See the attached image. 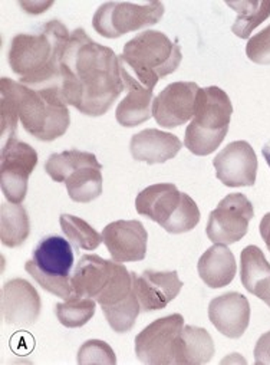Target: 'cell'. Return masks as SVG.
Segmentation results:
<instances>
[{
    "label": "cell",
    "mask_w": 270,
    "mask_h": 365,
    "mask_svg": "<svg viewBox=\"0 0 270 365\" xmlns=\"http://www.w3.org/2000/svg\"><path fill=\"white\" fill-rule=\"evenodd\" d=\"M253 216L254 210L250 200L242 193H232L210 213L206 227L207 237L213 243H236L246 236Z\"/></svg>",
    "instance_id": "13"
},
{
    "label": "cell",
    "mask_w": 270,
    "mask_h": 365,
    "mask_svg": "<svg viewBox=\"0 0 270 365\" xmlns=\"http://www.w3.org/2000/svg\"><path fill=\"white\" fill-rule=\"evenodd\" d=\"M209 318L216 329L227 338H240L250 324V305L239 292H227L209 305Z\"/></svg>",
    "instance_id": "19"
},
{
    "label": "cell",
    "mask_w": 270,
    "mask_h": 365,
    "mask_svg": "<svg viewBox=\"0 0 270 365\" xmlns=\"http://www.w3.org/2000/svg\"><path fill=\"white\" fill-rule=\"evenodd\" d=\"M254 362L270 364V331L259 338L254 346Z\"/></svg>",
    "instance_id": "33"
},
{
    "label": "cell",
    "mask_w": 270,
    "mask_h": 365,
    "mask_svg": "<svg viewBox=\"0 0 270 365\" xmlns=\"http://www.w3.org/2000/svg\"><path fill=\"white\" fill-rule=\"evenodd\" d=\"M29 216L24 206L11 202L0 205V239L5 246H22L29 237Z\"/></svg>",
    "instance_id": "25"
},
{
    "label": "cell",
    "mask_w": 270,
    "mask_h": 365,
    "mask_svg": "<svg viewBox=\"0 0 270 365\" xmlns=\"http://www.w3.org/2000/svg\"><path fill=\"white\" fill-rule=\"evenodd\" d=\"M164 15L161 2L134 5L128 2H108L98 8L93 26L104 38L115 39L125 34L155 25Z\"/></svg>",
    "instance_id": "10"
},
{
    "label": "cell",
    "mask_w": 270,
    "mask_h": 365,
    "mask_svg": "<svg viewBox=\"0 0 270 365\" xmlns=\"http://www.w3.org/2000/svg\"><path fill=\"white\" fill-rule=\"evenodd\" d=\"M95 299L73 294L65 302L56 305V317L66 328L83 327L95 314Z\"/></svg>",
    "instance_id": "28"
},
{
    "label": "cell",
    "mask_w": 270,
    "mask_h": 365,
    "mask_svg": "<svg viewBox=\"0 0 270 365\" xmlns=\"http://www.w3.org/2000/svg\"><path fill=\"white\" fill-rule=\"evenodd\" d=\"M240 279L251 295L264 302L270 301V263L254 245L244 247L242 252Z\"/></svg>",
    "instance_id": "23"
},
{
    "label": "cell",
    "mask_w": 270,
    "mask_h": 365,
    "mask_svg": "<svg viewBox=\"0 0 270 365\" xmlns=\"http://www.w3.org/2000/svg\"><path fill=\"white\" fill-rule=\"evenodd\" d=\"M59 88L68 106L83 115L101 117L125 91L120 59L83 29H75L62 56Z\"/></svg>",
    "instance_id": "1"
},
{
    "label": "cell",
    "mask_w": 270,
    "mask_h": 365,
    "mask_svg": "<svg viewBox=\"0 0 270 365\" xmlns=\"http://www.w3.org/2000/svg\"><path fill=\"white\" fill-rule=\"evenodd\" d=\"M45 170L56 182H65L69 197L76 203H89L103 195V165L91 153L68 150L52 154Z\"/></svg>",
    "instance_id": "8"
},
{
    "label": "cell",
    "mask_w": 270,
    "mask_h": 365,
    "mask_svg": "<svg viewBox=\"0 0 270 365\" xmlns=\"http://www.w3.org/2000/svg\"><path fill=\"white\" fill-rule=\"evenodd\" d=\"M103 312H104L110 327L115 332L125 334L133 329L135 319H137L138 314L141 312V305H140V301L134 291V294L128 299H125L124 302H121L115 307L103 308Z\"/></svg>",
    "instance_id": "29"
},
{
    "label": "cell",
    "mask_w": 270,
    "mask_h": 365,
    "mask_svg": "<svg viewBox=\"0 0 270 365\" xmlns=\"http://www.w3.org/2000/svg\"><path fill=\"white\" fill-rule=\"evenodd\" d=\"M233 106L219 86L200 88L194 115L186 130L185 145L196 155H209L220 147L227 135Z\"/></svg>",
    "instance_id": "6"
},
{
    "label": "cell",
    "mask_w": 270,
    "mask_h": 365,
    "mask_svg": "<svg viewBox=\"0 0 270 365\" xmlns=\"http://www.w3.org/2000/svg\"><path fill=\"white\" fill-rule=\"evenodd\" d=\"M237 18L232 26V31L240 39H247L250 34L263 24L270 16V0H263V2H253V0H246V2H229Z\"/></svg>",
    "instance_id": "26"
},
{
    "label": "cell",
    "mask_w": 270,
    "mask_h": 365,
    "mask_svg": "<svg viewBox=\"0 0 270 365\" xmlns=\"http://www.w3.org/2000/svg\"><path fill=\"white\" fill-rule=\"evenodd\" d=\"M214 342L204 328L183 327L175 344L174 364L199 365L209 362L214 355Z\"/></svg>",
    "instance_id": "24"
},
{
    "label": "cell",
    "mask_w": 270,
    "mask_h": 365,
    "mask_svg": "<svg viewBox=\"0 0 270 365\" xmlns=\"http://www.w3.org/2000/svg\"><path fill=\"white\" fill-rule=\"evenodd\" d=\"M260 236L263 239V242L266 243L269 252H270V213L264 215L261 222H260Z\"/></svg>",
    "instance_id": "35"
},
{
    "label": "cell",
    "mask_w": 270,
    "mask_h": 365,
    "mask_svg": "<svg viewBox=\"0 0 270 365\" xmlns=\"http://www.w3.org/2000/svg\"><path fill=\"white\" fill-rule=\"evenodd\" d=\"M135 209L138 215L158 223L172 235L190 232L200 222L196 202L171 182H160L144 189L135 199Z\"/></svg>",
    "instance_id": "7"
},
{
    "label": "cell",
    "mask_w": 270,
    "mask_h": 365,
    "mask_svg": "<svg viewBox=\"0 0 270 365\" xmlns=\"http://www.w3.org/2000/svg\"><path fill=\"white\" fill-rule=\"evenodd\" d=\"M199 275L202 281L213 289L224 288L236 277V259L227 245L216 243L209 247L199 260Z\"/></svg>",
    "instance_id": "22"
},
{
    "label": "cell",
    "mask_w": 270,
    "mask_h": 365,
    "mask_svg": "<svg viewBox=\"0 0 270 365\" xmlns=\"http://www.w3.org/2000/svg\"><path fill=\"white\" fill-rule=\"evenodd\" d=\"M53 2H31V4H26V2H21V6L25 9V12L28 14H32V15H39V14H43L45 11H48L49 6H52Z\"/></svg>",
    "instance_id": "34"
},
{
    "label": "cell",
    "mask_w": 270,
    "mask_h": 365,
    "mask_svg": "<svg viewBox=\"0 0 270 365\" xmlns=\"http://www.w3.org/2000/svg\"><path fill=\"white\" fill-rule=\"evenodd\" d=\"M59 222L62 232L76 250H95L104 242L103 235H100L91 225L81 217L72 215H61Z\"/></svg>",
    "instance_id": "27"
},
{
    "label": "cell",
    "mask_w": 270,
    "mask_h": 365,
    "mask_svg": "<svg viewBox=\"0 0 270 365\" xmlns=\"http://www.w3.org/2000/svg\"><path fill=\"white\" fill-rule=\"evenodd\" d=\"M131 275L135 295L140 301L141 311L144 312L164 309L172 299L177 298L183 288V282L180 281L175 270H145L141 275L133 272Z\"/></svg>",
    "instance_id": "16"
},
{
    "label": "cell",
    "mask_w": 270,
    "mask_h": 365,
    "mask_svg": "<svg viewBox=\"0 0 270 365\" xmlns=\"http://www.w3.org/2000/svg\"><path fill=\"white\" fill-rule=\"evenodd\" d=\"M185 327V318L172 314L151 322L135 336V354L148 365L174 364L175 344Z\"/></svg>",
    "instance_id": "12"
},
{
    "label": "cell",
    "mask_w": 270,
    "mask_h": 365,
    "mask_svg": "<svg viewBox=\"0 0 270 365\" xmlns=\"http://www.w3.org/2000/svg\"><path fill=\"white\" fill-rule=\"evenodd\" d=\"M246 55L254 63L270 65V25L249 39Z\"/></svg>",
    "instance_id": "32"
},
{
    "label": "cell",
    "mask_w": 270,
    "mask_h": 365,
    "mask_svg": "<svg viewBox=\"0 0 270 365\" xmlns=\"http://www.w3.org/2000/svg\"><path fill=\"white\" fill-rule=\"evenodd\" d=\"M78 364L89 365V364H105L115 365L117 356L114 349L104 341L89 339L78 351Z\"/></svg>",
    "instance_id": "31"
},
{
    "label": "cell",
    "mask_w": 270,
    "mask_h": 365,
    "mask_svg": "<svg viewBox=\"0 0 270 365\" xmlns=\"http://www.w3.org/2000/svg\"><path fill=\"white\" fill-rule=\"evenodd\" d=\"M72 267V245L58 235L43 237L35 247L32 259L25 263L26 272L45 291L62 299L73 295Z\"/></svg>",
    "instance_id": "9"
},
{
    "label": "cell",
    "mask_w": 270,
    "mask_h": 365,
    "mask_svg": "<svg viewBox=\"0 0 270 365\" xmlns=\"http://www.w3.org/2000/svg\"><path fill=\"white\" fill-rule=\"evenodd\" d=\"M38 164V153L29 144L8 137L0 157V186L8 202L21 205L28 193V181Z\"/></svg>",
    "instance_id": "11"
},
{
    "label": "cell",
    "mask_w": 270,
    "mask_h": 365,
    "mask_svg": "<svg viewBox=\"0 0 270 365\" xmlns=\"http://www.w3.org/2000/svg\"><path fill=\"white\" fill-rule=\"evenodd\" d=\"M183 144L174 134L148 128L133 135L130 151L134 160L147 164H161L174 158Z\"/></svg>",
    "instance_id": "21"
},
{
    "label": "cell",
    "mask_w": 270,
    "mask_h": 365,
    "mask_svg": "<svg viewBox=\"0 0 270 365\" xmlns=\"http://www.w3.org/2000/svg\"><path fill=\"white\" fill-rule=\"evenodd\" d=\"M104 243L113 260L140 262L147 255L148 233L138 220H118L103 230Z\"/></svg>",
    "instance_id": "18"
},
{
    "label": "cell",
    "mask_w": 270,
    "mask_h": 365,
    "mask_svg": "<svg viewBox=\"0 0 270 365\" xmlns=\"http://www.w3.org/2000/svg\"><path fill=\"white\" fill-rule=\"evenodd\" d=\"M196 82H172L154 98L152 117L164 128H175L189 123L194 115L199 93Z\"/></svg>",
    "instance_id": "14"
},
{
    "label": "cell",
    "mask_w": 270,
    "mask_h": 365,
    "mask_svg": "<svg viewBox=\"0 0 270 365\" xmlns=\"http://www.w3.org/2000/svg\"><path fill=\"white\" fill-rule=\"evenodd\" d=\"M261 154L267 163V165L270 167V140L263 145V150H261Z\"/></svg>",
    "instance_id": "36"
},
{
    "label": "cell",
    "mask_w": 270,
    "mask_h": 365,
    "mask_svg": "<svg viewBox=\"0 0 270 365\" xmlns=\"http://www.w3.org/2000/svg\"><path fill=\"white\" fill-rule=\"evenodd\" d=\"M14 79L2 78L0 79V115H2V137L5 138L16 134L19 114H18V101L14 89Z\"/></svg>",
    "instance_id": "30"
},
{
    "label": "cell",
    "mask_w": 270,
    "mask_h": 365,
    "mask_svg": "<svg viewBox=\"0 0 270 365\" xmlns=\"http://www.w3.org/2000/svg\"><path fill=\"white\" fill-rule=\"evenodd\" d=\"M42 301L31 282L16 278L2 288V318L15 327H31L41 315Z\"/></svg>",
    "instance_id": "17"
},
{
    "label": "cell",
    "mask_w": 270,
    "mask_h": 365,
    "mask_svg": "<svg viewBox=\"0 0 270 365\" xmlns=\"http://www.w3.org/2000/svg\"><path fill=\"white\" fill-rule=\"evenodd\" d=\"M266 304H267V307H269V308H270V301H267V302H266Z\"/></svg>",
    "instance_id": "37"
},
{
    "label": "cell",
    "mask_w": 270,
    "mask_h": 365,
    "mask_svg": "<svg viewBox=\"0 0 270 365\" xmlns=\"http://www.w3.org/2000/svg\"><path fill=\"white\" fill-rule=\"evenodd\" d=\"M19 121L24 128L41 141L62 137L71 124L68 104L59 86L31 88L14 82Z\"/></svg>",
    "instance_id": "3"
},
{
    "label": "cell",
    "mask_w": 270,
    "mask_h": 365,
    "mask_svg": "<svg viewBox=\"0 0 270 365\" xmlns=\"http://www.w3.org/2000/svg\"><path fill=\"white\" fill-rule=\"evenodd\" d=\"M73 294L95 299L101 308L115 307L134 294L133 275L115 260L85 255L72 273Z\"/></svg>",
    "instance_id": "5"
},
{
    "label": "cell",
    "mask_w": 270,
    "mask_h": 365,
    "mask_svg": "<svg viewBox=\"0 0 270 365\" xmlns=\"http://www.w3.org/2000/svg\"><path fill=\"white\" fill-rule=\"evenodd\" d=\"M118 59L131 76L154 89L161 78L180 66L183 55L180 45L162 32L145 31L125 43Z\"/></svg>",
    "instance_id": "4"
},
{
    "label": "cell",
    "mask_w": 270,
    "mask_h": 365,
    "mask_svg": "<svg viewBox=\"0 0 270 365\" xmlns=\"http://www.w3.org/2000/svg\"><path fill=\"white\" fill-rule=\"evenodd\" d=\"M71 34L59 21H49L32 34L16 35L8 59L19 82L31 88L59 86L61 62Z\"/></svg>",
    "instance_id": "2"
},
{
    "label": "cell",
    "mask_w": 270,
    "mask_h": 365,
    "mask_svg": "<svg viewBox=\"0 0 270 365\" xmlns=\"http://www.w3.org/2000/svg\"><path fill=\"white\" fill-rule=\"evenodd\" d=\"M217 178L227 187H250L256 182L257 157L247 141L227 144L213 160Z\"/></svg>",
    "instance_id": "15"
},
{
    "label": "cell",
    "mask_w": 270,
    "mask_h": 365,
    "mask_svg": "<svg viewBox=\"0 0 270 365\" xmlns=\"http://www.w3.org/2000/svg\"><path fill=\"white\" fill-rule=\"evenodd\" d=\"M121 76L125 83L127 97L118 104L115 117L123 127L131 128L151 118L154 94L151 88L137 81L124 68H121Z\"/></svg>",
    "instance_id": "20"
}]
</instances>
